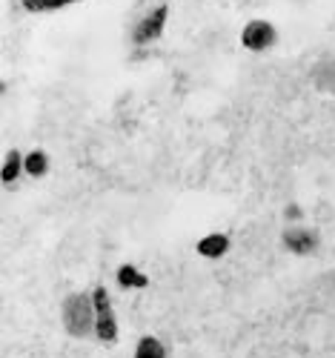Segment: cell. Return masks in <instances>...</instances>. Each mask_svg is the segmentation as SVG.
I'll list each match as a JSON object with an SVG mask.
<instances>
[{"label":"cell","mask_w":335,"mask_h":358,"mask_svg":"<svg viewBox=\"0 0 335 358\" xmlns=\"http://www.w3.org/2000/svg\"><path fill=\"white\" fill-rule=\"evenodd\" d=\"M60 321H64V330L72 338H83L95 330V298L86 292H72L64 310H60Z\"/></svg>","instance_id":"6da1fadb"},{"label":"cell","mask_w":335,"mask_h":358,"mask_svg":"<svg viewBox=\"0 0 335 358\" xmlns=\"http://www.w3.org/2000/svg\"><path fill=\"white\" fill-rule=\"evenodd\" d=\"M92 298H95V336L101 341L112 344V341H117V321H115V310H112L106 287H95Z\"/></svg>","instance_id":"7a4b0ae2"},{"label":"cell","mask_w":335,"mask_h":358,"mask_svg":"<svg viewBox=\"0 0 335 358\" xmlns=\"http://www.w3.org/2000/svg\"><path fill=\"white\" fill-rule=\"evenodd\" d=\"M166 17H169V6H158V9H152L138 26H135V32H132V41L138 46H146L152 41H158L164 35V26H166Z\"/></svg>","instance_id":"3957f363"},{"label":"cell","mask_w":335,"mask_h":358,"mask_svg":"<svg viewBox=\"0 0 335 358\" xmlns=\"http://www.w3.org/2000/svg\"><path fill=\"white\" fill-rule=\"evenodd\" d=\"M241 43L250 52H264L276 43V26L266 23V20H250L241 32Z\"/></svg>","instance_id":"277c9868"},{"label":"cell","mask_w":335,"mask_h":358,"mask_svg":"<svg viewBox=\"0 0 335 358\" xmlns=\"http://www.w3.org/2000/svg\"><path fill=\"white\" fill-rule=\"evenodd\" d=\"M284 247L295 255H310L315 247H318V238L315 232L304 229V227H295V229H287L284 232Z\"/></svg>","instance_id":"5b68a950"},{"label":"cell","mask_w":335,"mask_h":358,"mask_svg":"<svg viewBox=\"0 0 335 358\" xmlns=\"http://www.w3.org/2000/svg\"><path fill=\"white\" fill-rule=\"evenodd\" d=\"M195 250H198V255H204V258H221V255H227V250H229V235H224V232L204 235L201 241L195 244Z\"/></svg>","instance_id":"8992f818"},{"label":"cell","mask_w":335,"mask_h":358,"mask_svg":"<svg viewBox=\"0 0 335 358\" xmlns=\"http://www.w3.org/2000/svg\"><path fill=\"white\" fill-rule=\"evenodd\" d=\"M117 284L124 287V289H146V287H149V278L138 270V266L120 264V266H117Z\"/></svg>","instance_id":"52a82bcc"},{"label":"cell","mask_w":335,"mask_h":358,"mask_svg":"<svg viewBox=\"0 0 335 358\" xmlns=\"http://www.w3.org/2000/svg\"><path fill=\"white\" fill-rule=\"evenodd\" d=\"M23 169H26V158L17 152V149H9L6 161H3V169H0V178H3V184H12Z\"/></svg>","instance_id":"ba28073f"},{"label":"cell","mask_w":335,"mask_h":358,"mask_svg":"<svg viewBox=\"0 0 335 358\" xmlns=\"http://www.w3.org/2000/svg\"><path fill=\"white\" fill-rule=\"evenodd\" d=\"M135 358H166V347L155 336H143L135 347Z\"/></svg>","instance_id":"9c48e42d"},{"label":"cell","mask_w":335,"mask_h":358,"mask_svg":"<svg viewBox=\"0 0 335 358\" xmlns=\"http://www.w3.org/2000/svg\"><path fill=\"white\" fill-rule=\"evenodd\" d=\"M46 169H49V158H46L43 149H35V152H29V155H26V172L32 175V178L46 175Z\"/></svg>","instance_id":"30bf717a"},{"label":"cell","mask_w":335,"mask_h":358,"mask_svg":"<svg viewBox=\"0 0 335 358\" xmlns=\"http://www.w3.org/2000/svg\"><path fill=\"white\" fill-rule=\"evenodd\" d=\"M26 12H55V9H64L75 0H20Z\"/></svg>","instance_id":"8fae6325"}]
</instances>
